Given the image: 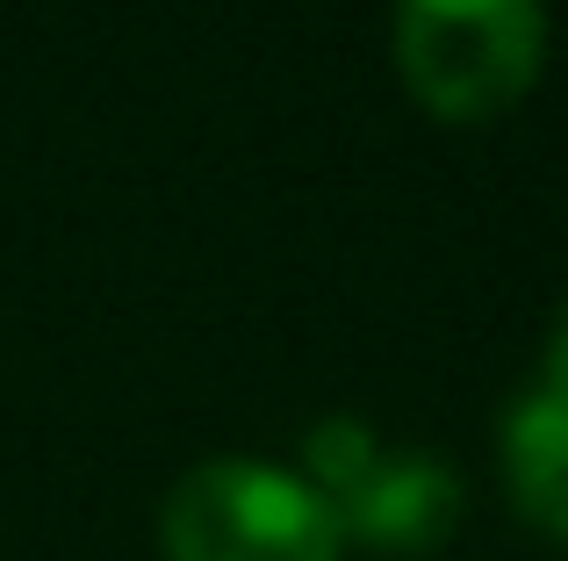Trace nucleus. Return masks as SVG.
<instances>
[{
    "label": "nucleus",
    "instance_id": "1",
    "mask_svg": "<svg viewBox=\"0 0 568 561\" xmlns=\"http://www.w3.org/2000/svg\"><path fill=\"white\" fill-rule=\"evenodd\" d=\"M159 554L166 561H346L338 511L295 468L223 461L187 468L159 504Z\"/></svg>",
    "mask_w": 568,
    "mask_h": 561
},
{
    "label": "nucleus",
    "instance_id": "2",
    "mask_svg": "<svg viewBox=\"0 0 568 561\" xmlns=\"http://www.w3.org/2000/svg\"><path fill=\"white\" fill-rule=\"evenodd\" d=\"M396 58L410 94L439 123H489L540 80L547 8L540 0H403Z\"/></svg>",
    "mask_w": 568,
    "mask_h": 561
},
{
    "label": "nucleus",
    "instance_id": "3",
    "mask_svg": "<svg viewBox=\"0 0 568 561\" xmlns=\"http://www.w3.org/2000/svg\"><path fill=\"white\" fill-rule=\"evenodd\" d=\"M338 533L346 548L388 554V561H425L432 548H446L460 526V476L432 453H388L338 497Z\"/></svg>",
    "mask_w": 568,
    "mask_h": 561
},
{
    "label": "nucleus",
    "instance_id": "4",
    "mask_svg": "<svg viewBox=\"0 0 568 561\" xmlns=\"http://www.w3.org/2000/svg\"><path fill=\"white\" fill-rule=\"evenodd\" d=\"M497 447H504V482H511L518 519L568 548V396L526 389L504 410Z\"/></svg>",
    "mask_w": 568,
    "mask_h": 561
},
{
    "label": "nucleus",
    "instance_id": "5",
    "mask_svg": "<svg viewBox=\"0 0 568 561\" xmlns=\"http://www.w3.org/2000/svg\"><path fill=\"white\" fill-rule=\"evenodd\" d=\"M375 461H382V439L367 432L361 418H324L317 432H310V447H303V482L324 497V504H338Z\"/></svg>",
    "mask_w": 568,
    "mask_h": 561
},
{
    "label": "nucleus",
    "instance_id": "6",
    "mask_svg": "<svg viewBox=\"0 0 568 561\" xmlns=\"http://www.w3.org/2000/svg\"><path fill=\"white\" fill-rule=\"evenodd\" d=\"M540 389L568 396V309L555 317V338H547V381H540Z\"/></svg>",
    "mask_w": 568,
    "mask_h": 561
}]
</instances>
